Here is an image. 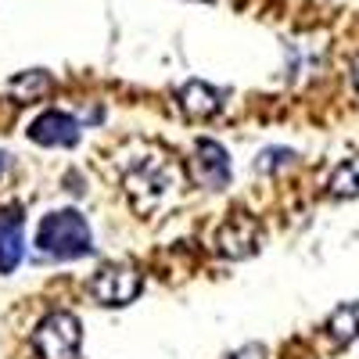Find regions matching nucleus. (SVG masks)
I'll use <instances>...</instances> for the list:
<instances>
[{
  "label": "nucleus",
  "instance_id": "obj_1",
  "mask_svg": "<svg viewBox=\"0 0 359 359\" xmlns=\"http://www.w3.org/2000/svg\"><path fill=\"white\" fill-rule=\"evenodd\" d=\"M36 248L47 259L72 262L94 252V230H90L86 216L76 208H62V212H47L36 226Z\"/></svg>",
  "mask_w": 359,
  "mask_h": 359
},
{
  "label": "nucleus",
  "instance_id": "obj_2",
  "mask_svg": "<svg viewBox=\"0 0 359 359\" xmlns=\"http://www.w3.org/2000/svg\"><path fill=\"white\" fill-rule=\"evenodd\" d=\"M176 180H180V169L165 155H140L137 162L126 165L123 184H126L130 205L137 208L140 216H147V212H155V208L165 201V194L176 187Z\"/></svg>",
  "mask_w": 359,
  "mask_h": 359
},
{
  "label": "nucleus",
  "instance_id": "obj_3",
  "mask_svg": "<svg viewBox=\"0 0 359 359\" xmlns=\"http://www.w3.org/2000/svg\"><path fill=\"white\" fill-rule=\"evenodd\" d=\"M33 345H36L40 359H76L79 345H83V323H79V316H72L65 309L47 313L36 323Z\"/></svg>",
  "mask_w": 359,
  "mask_h": 359
},
{
  "label": "nucleus",
  "instance_id": "obj_4",
  "mask_svg": "<svg viewBox=\"0 0 359 359\" xmlns=\"http://www.w3.org/2000/svg\"><path fill=\"white\" fill-rule=\"evenodd\" d=\"M140 287H144L140 273L126 262H104L97 273L90 277V298H94L97 306H108V309L130 306L140 294Z\"/></svg>",
  "mask_w": 359,
  "mask_h": 359
},
{
  "label": "nucleus",
  "instance_id": "obj_5",
  "mask_svg": "<svg viewBox=\"0 0 359 359\" xmlns=\"http://www.w3.org/2000/svg\"><path fill=\"white\" fill-rule=\"evenodd\" d=\"M230 155H226V147L216 144V140H198L194 144V151L187 158V176L194 180L198 187L205 191H223L230 184Z\"/></svg>",
  "mask_w": 359,
  "mask_h": 359
},
{
  "label": "nucleus",
  "instance_id": "obj_6",
  "mask_svg": "<svg viewBox=\"0 0 359 359\" xmlns=\"http://www.w3.org/2000/svg\"><path fill=\"white\" fill-rule=\"evenodd\" d=\"M262 245V226L255 216L248 212H233L219 230H216V252L223 259H233V262H241V259H252Z\"/></svg>",
  "mask_w": 359,
  "mask_h": 359
},
{
  "label": "nucleus",
  "instance_id": "obj_7",
  "mask_svg": "<svg viewBox=\"0 0 359 359\" xmlns=\"http://www.w3.org/2000/svg\"><path fill=\"white\" fill-rule=\"evenodd\" d=\"M25 133H29V140L40 144V147H76L79 137H83V130H79L76 118H72L69 111H57V108L36 115L33 123H29Z\"/></svg>",
  "mask_w": 359,
  "mask_h": 359
},
{
  "label": "nucleus",
  "instance_id": "obj_8",
  "mask_svg": "<svg viewBox=\"0 0 359 359\" xmlns=\"http://www.w3.org/2000/svg\"><path fill=\"white\" fill-rule=\"evenodd\" d=\"M25 255V212L22 205L0 208V273H15Z\"/></svg>",
  "mask_w": 359,
  "mask_h": 359
},
{
  "label": "nucleus",
  "instance_id": "obj_9",
  "mask_svg": "<svg viewBox=\"0 0 359 359\" xmlns=\"http://www.w3.org/2000/svg\"><path fill=\"white\" fill-rule=\"evenodd\" d=\"M176 104L187 118H212L223 108V90H216L205 79H187L176 90Z\"/></svg>",
  "mask_w": 359,
  "mask_h": 359
},
{
  "label": "nucleus",
  "instance_id": "obj_10",
  "mask_svg": "<svg viewBox=\"0 0 359 359\" xmlns=\"http://www.w3.org/2000/svg\"><path fill=\"white\" fill-rule=\"evenodd\" d=\"M50 86H54L50 72H43V69H29V72L11 76L4 90H8V97H15L18 104H29V101H40L43 94H50Z\"/></svg>",
  "mask_w": 359,
  "mask_h": 359
},
{
  "label": "nucleus",
  "instance_id": "obj_11",
  "mask_svg": "<svg viewBox=\"0 0 359 359\" xmlns=\"http://www.w3.org/2000/svg\"><path fill=\"white\" fill-rule=\"evenodd\" d=\"M327 334H331L334 345H348L359 338V302H345L331 313L327 320Z\"/></svg>",
  "mask_w": 359,
  "mask_h": 359
},
{
  "label": "nucleus",
  "instance_id": "obj_12",
  "mask_svg": "<svg viewBox=\"0 0 359 359\" xmlns=\"http://www.w3.org/2000/svg\"><path fill=\"white\" fill-rule=\"evenodd\" d=\"M327 194L331 198H359V155L345 158L327 176Z\"/></svg>",
  "mask_w": 359,
  "mask_h": 359
},
{
  "label": "nucleus",
  "instance_id": "obj_13",
  "mask_svg": "<svg viewBox=\"0 0 359 359\" xmlns=\"http://www.w3.org/2000/svg\"><path fill=\"white\" fill-rule=\"evenodd\" d=\"M287 165H294V151H291V147H266V151H259V158H255V172H262V176L280 172Z\"/></svg>",
  "mask_w": 359,
  "mask_h": 359
},
{
  "label": "nucleus",
  "instance_id": "obj_14",
  "mask_svg": "<svg viewBox=\"0 0 359 359\" xmlns=\"http://www.w3.org/2000/svg\"><path fill=\"white\" fill-rule=\"evenodd\" d=\"M226 359H266V345H259V341H248V345H241V348H233Z\"/></svg>",
  "mask_w": 359,
  "mask_h": 359
},
{
  "label": "nucleus",
  "instance_id": "obj_15",
  "mask_svg": "<svg viewBox=\"0 0 359 359\" xmlns=\"http://www.w3.org/2000/svg\"><path fill=\"white\" fill-rule=\"evenodd\" d=\"M352 86H355V90H359V54H355V57H352Z\"/></svg>",
  "mask_w": 359,
  "mask_h": 359
},
{
  "label": "nucleus",
  "instance_id": "obj_16",
  "mask_svg": "<svg viewBox=\"0 0 359 359\" xmlns=\"http://www.w3.org/2000/svg\"><path fill=\"white\" fill-rule=\"evenodd\" d=\"M11 165V155H0V176H4V169Z\"/></svg>",
  "mask_w": 359,
  "mask_h": 359
}]
</instances>
